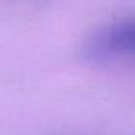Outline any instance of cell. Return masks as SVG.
Returning <instances> with one entry per match:
<instances>
[{
	"instance_id": "1",
	"label": "cell",
	"mask_w": 135,
	"mask_h": 135,
	"mask_svg": "<svg viewBox=\"0 0 135 135\" xmlns=\"http://www.w3.org/2000/svg\"><path fill=\"white\" fill-rule=\"evenodd\" d=\"M94 49L105 55H124L135 58V19L124 21L105 28Z\"/></svg>"
}]
</instances>
